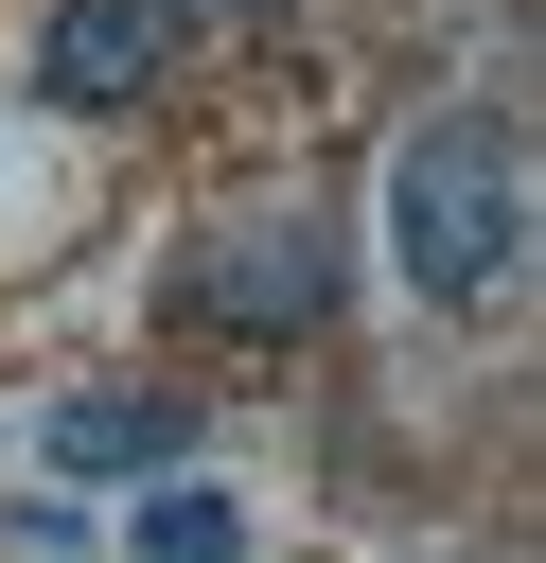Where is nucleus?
<instances>
[{
    "instance_id": "f257e3e1",
    "label": "nucleus",
    "mask_w": 546,
    "mask_h": 563,
    "mask_svg": "<svg viewBox=\"0 0 546 563\" xmlns=\"http://www.w3.org/2000/svg\"><path fill=\"white\" fill-rule=\"evenodd\" d=\"M387 264H405V299H440V317H493V299H511V264H528V158H511L493 106L405 123V158H387Z\"/></svg>"
},
{
    "instance_id": "f03ea898",
    "label": "nucleus",
    "mask_w": 546,
    "mask_h": 563,
    "mask_svg": "<svg viewBox=\"0 0 546 563\" xmlns=\"http://www.w3.org/2000/svg\"><path fill=\"white\" fill-rule=\"evenodd\" d=\"M176 299H194L211 334H317V299H335V246H317L299 211H264V229H211Z\"/></svg>"
},
{
    "instance_id": "7ed1b4c3",
    "label": "nucleus",
    "mask_w": 546,
    "mask_h": 563,
    "mask_svg": "<svg viewBox=\"0 0 546 563\" xmlns=\"http://www.w3.org/2000/svg\"><path fill=\"white\" fill-rule=\"evenodd\" d=\"M159 70H176V0H53V35H35V88H53L70 123L141 106Z\"/></svg>"
},
{
    "instance_id": "20e7f679",
    "label": "nucleus",
    "mask_w": 546,
    "mask_h": 563,
    "mask_svg": "<svg viewBox=\"0 0 546 563\" xmlns=\"http://www.w3.org/2000/svg\"><path fill=\"white\" fill-rule=\"evenodd\" d=\"M176 457H194V405H159V387H70L53 405V475H141L159 493Z\"/></svg>"
},
{
    "instance_id": "39448f33",
    "label": "nucleus",
    "mask_w": 546,
    "mask_h": 563,
    "mask_svg": "<svg viewBox=\"0 0 546 563\" xmlns=\"http://www.w3.org/2000/svg\"><path fill=\"white\" fill-rule=\"evenodd\" d=\"M123 545H141V563H247V510L194 493V475H159V493L123 510Z\"/></svg>"
},
{
    "instance_id": "423d86ee",
    "label": "nucleus",
    "mask_w": 546,
    "mask_h": 563,
    "mask_svg": "<svg viewBox=\"0 0 546 563\" xmlns=\"http://www.w3.org/2000/svg\"><path fill=\"white\" fill-rule=\"evenodd\" d=\"M176 18H247V0H176Z\"/></svg>"
}]
</instances>
